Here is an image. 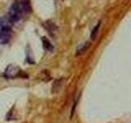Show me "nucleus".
<instances>
[{"instance_id": "nucleus-9", "label": "nucleus", "mask_w": 131, "mask_h": 123, "mask_svg": "<svg viewBox=\"0 0 131 123\" xmlns=\"http://www.w3.org/2000/svg\"><path fill=\"white\" fill-rule=\"evenodd\" d=\"M99 27H100V22H98L97 24V26L93 28V30L91 31V35H90V38L91 39H95L97 35V33H98V30H99Z\"/></svg>"}, {"instance_id": "nucleus-4", "label": "nucleus", "mask_w": 131, "mask_h": 123, "mask_svg": "<svg viewBox=\"0 0 131 123\" xmlns=\"http://www.w3.org/2000/svg\"><path fill=\"white\" fill-rule=\"evenodd\" d=\"M16 3L17 4V6L20 7V9L23 15L30 12L31 7H30V0H16Z\"/></svg>"}, {"instance_id": "nucleus-8", "label": "nucleus", "mask_w": 131, "mask_h": 123, "mask_svg": "<svg viewBox=\"0 0 131 123\" xmlns=\"http://www.w3.org/2000/svg\"><path fill=\"white\" fill-rule=\"evenodd\" d=\"M89 42H86L85 44H81L80 46L77 49V53H76V55H80V54H82L83 53H84L87 49L89 48Z\"/></svg>"}, {"instance_id": "nucleus-1", "label": "nucleus", "mask_w": 131, "mask_h": 123, "mask_svg": "<svg viewBox=\"0 0 131 123\" xmlns=\"http://www.w3.org/2000/svg\"><path fill=\"white\" fill-rule=\"evenodd\" d=\"M8 16H9V17L12 20V22H16L19 20L20 18L22 17V12L20 11V7L17 6V4L16 3H13L12 5L10 7L9 10H8Z\"/></svg>"}, {"instance_id": "nucleus-7", "label": "nucleus", "mask_w": 131, "mask_h": 123, "mask_svg": "<svg viewBox=\"0 0 131 123\" xmlns=\"http://www.w3.org/2000/svg\"><path fill=\"white\" fill-rule=\"evenodd\" d=\"M42 42H43V48L48 50V52H53L54 50V47L53 45L52 44V43L49 41L46 37H42Z\"/></svg>"}, {"instance_id": "nucleus-5", "label": "nucleus", "mask_w": 131, "mask_h": 123, "mask_svg": "<svg viewBox=\"0 0 131 123\" xmlns=\"http://www.w3.org/2000/svg\"><path fill=\"white\" fill-rule=\"evenodd\" d=\"M11 39V30L0 29V44H7Z\"/></svg>"}, {"instance_id": "nucleus-10", "label": "nucleus", "mask_w": 131, "mask_h": 123, "mask_svg": "<svg viewBox=\"0 0 131 123\" xmlns=\"http://www.w3.org/2000/svg\"><path fill=\"white\" fill-rule=\"evenodd\" d=\"M61 80H57L54 82V84H53L52 87V92H57L58 90L61 89V86L62 85L61 83Z\"/></svg>"}, {"instance_id": "nucleus-3", "label": "nucleus", "mask_w": 131, "mask_h": 123, "mask_svg": "<svg viewBox=\"0 0 131 123\" xmlns=\"http://www.w3.org/2000/svg\"><path fill=\"white\" fill-rule=\"evenodd\" d=\"M13 23L14 22H12V20L9 17L8 15H5L0 18V27L3 30H11L12 26H13Z\"/></svg>"}, {"instance_id": "nucleus-2", "label": "nucleus", "mask_w": 131, "mask_h": 123, "mask_svg": "<svg viewBox=\"0 0 131 123\" xmlns=\"http://www.w3.org/2000/svg\"><path fill=\"white\" fill-rule=\"evenodd\" d=\"M20 72V67H18L17 66L11 64L9 66H7V67L5 70V72H4V76L7 78H15L16 76H19Z\"/></svg>"}, {"instance_id": "nucleus-6", "label": "nucleus", "mask_w": 131, "mask_h": 123, "mask_svg": "<svg viewBox=\"0 0 131 123\" xmlns=\"http://www.w3.org/2000/svg\"><path fill=\"white\" fill-rule=\"evenodd\" d=\"M43 26L45 27V29L48 31V33L51 35H54V34L57 31V26L53 22H52L51 20H47L46 22H44Z\"/></svg>"}]
</instances>
